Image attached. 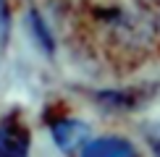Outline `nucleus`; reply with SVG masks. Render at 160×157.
I'll list each match as a JSON object with an SVG mask.
<instances>
[{
	"mask_svg": "<svg viewBox=\"0 0 160 157\" xmlns=\"http://www.w3.org/2000/svg\"><path fill=\"white\" fill-rule=\"evenodd\" d=\"M29 155V131L18 121L0 123V157H26Z\"/></svg>",
	"mask_w": 160,
	"mask_h": 157,
	"instance_id": "f257e3e1",
	"label": "nucleus"
},
{
	"mask_svg": "<svg viewBox=\"0 0 160 157\" xmlns=\"http://www.w3.org/2000/svg\"><path fill=\"white\" fill-rule=\"evenodd\" d=\"M79 157H137V149L131 147L126 139L118 136H102V139L87 141L82 147Z\"/></svg>",
	"mask_w": 160,
	"mask_h": 157,
	"instance_id": "f03ea898",
	"label": "nucleus"
},
{
	"mask_svg": "<svg viewBox=\"0 0 160 157\" xmlns=\"http://www.w3.org/2000/svg\"><path fill=\"white\" fill-rule=\"evenodd\" d=\"M50 134H52V141L58 144L61 149H76L82 147L84 139H87V126L82 121H71V118H63V121H55L50 126Z\"/></svg>",
	"mask_w": 160,
	"mask_h": 157,
	"instance_id": "7ed1b4c3",
	"label": "nucleus"
},
{
	"mask_svg": "<svg viewBox=\"0 0 160 157\" xmlns=\"http://www.w3.org/2000/svg\"><path fill=\"white\" fill-rule=\"evenodd\" d=\"M26 18H29V29H32V34H34V39L39 42V47H42L45 52H52V50H55V39H52L48 24H45V18L39 16L37 11H29Z\"/></svg>",
	"mask_w": 160,
	"mask_h": 157,
	"instance_id": "20e7f679",
	"label": "nucleus"
},
{
	"mask_svg": "<svg viewBox=\"0 0 160 157\" xmlns=\"http://www.w3.org/2000/svg\"><path fill=\"white\" fill-rule=\"evenodd\" d=\"M8 26H11L8 3H5V0H0V42H5V37H8Z\"/></svg>",
	"mask_w": 160,
	"mask_h": 157,
	"instance_id": "39448f33",
	"label": "nucleus"
}]
</instances>
